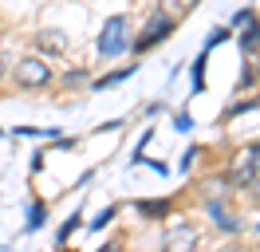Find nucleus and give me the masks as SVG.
<instances>
[{
	"label": "nucleus",
	"mask_w": 260,
	"mask_h": 252,
	"mask_svg": "<svg viewBox=\"0 0 260 252\" xmlns=\"http://www.w3.org/2000/svg\"><path fill=\"white\" fill-rule=\"evenodd\" d=\"M67 83H71V87H79V83H87V75H83V71H71V75H67Z\"/></svg>",
	"instance_id": "14"
},
{
	"label": "nucleus",
	"mask_w": 260,
	"mask_h": 252,
	"mask_svg": "<svg viewBox=\"0 0 260 252\" xmlns=\"http://www.w3.org/2000/svg\"><path fill=\"white\" fill-rule=\"evenodd\" d=\"M256 233H260V225H256Z\"/></svg>",
	"instance_id": "19"
},
{
	"label": "nucleus",
	"mask_w": 260,
	"mask_h": 252,
	"mask_svg": "<svg viewBox=\"0 0 260 252\" xmlns=\"http://www.w3.org/2000/svg\"><path fill=\"white\" fill-rule=\"evenodd\" d=\"M134 71H138V67L130 63V67H122V71H114V75L99 79V91H107V87H114V83H122V79H130V75H134Z\"/></svg>",
	"instance_id": "9"
},
{
	"label": "nucleus",
	"mask_w": 260,
	"mask_h": 252,
	"mask_svg": "<svg viewBox=\"0 0 260 252\" xmlns=\"http://www.w3.org/2000/svg\"><path fill=\"white\" fill-rule=\"evenodd\" d=\"M16 79L24 83V87H44V83L51 79V67L40 59V55H28V59L16 63Z\"/></svg>",
	"instance_id": "2"
},
{
	"label": "nucleus",
	"mask_w": 260,
	"mask_h": 252,
	"mask_svg": "<svg viewBox=\"0 0 260 252\" xmlns=\"http://www.w3.org/2000/svg\"><path fill=\"white\" fill-rule=\"evenodd\" d=\"M111 217H114V205H111V209H103V217H99V220H91V229H103V225H111Z\"/></svg>",
	"instance_id": "13"
},
{
	"label": "nucleus",
	"mask_w": 260,
	"mask_h": 252,
	"mask_svg": "<svg viewBox=\"0 0 260 252\" xmlns=\"http://www.w3.org/2000/svg\"><path fill=\"white\" fill-rule=\"evenodd\" d=\"M130 24H126V16H111L107 24H103V32H99V55H122L130 47Z\"/></svg>",
	"instance_id": "1"
},
{
	"label": "nucleus",
	"mask_w": 260,
	"mask_h": 252,
	"mask_svg": "<svg viewBox=\"0 0 260 252\" xmlns=\"http://www.w3.org/2000/svg\"><path fill=\"white\" fill-rule=\"evenodd\" d=\"M36 44H40V51H51V55L67 51V40L59 36V32H40V36H36Z\"/></svg>",
	"instance_id": "6"
},
{
	"label": "nucleus",
	"mask_w": 260,
	"mask_h": 252,
	"mask_svg": "<svg viewBox=\"0 0 260 252\" xmlns=\"http://www.w3.org/2000/svg\"><path fill=\"white\" fill-rule=\"evenodd\" d=\"M256 173H260V142L237 154V166H233V181H237V185H248Z\"/></svg>",
	"instance_id": "3"
},
{
	"label": "nucleus",
	"mask_w": 260,
	"mask_h": 252,
	"mask_svg": "<svg viewBox=\"0 0 260 252\" xmlns=\"http://www.w3.org/2000/svg\"><path fill=\"white\" fill-rule=\"evenodd\" d=\"M166 201H138V213H146V217H166Z\"/></svg>",
	"instance_id": "11"
},
{
	"label": "nucleus",
	"mask_w": 260,
	"mask_h": 252,
	"mask_svg": "<svg viewBox=\"0 0 260 252\" xmlns=\"http://www.w3.org/2000/svg\"><path fill=\"white\" fill-rule=\"evenodd\" d=\"M197 0H178V8H193Z\"/></svg>",
	"instance_id": "17"
},
{
	"label": "nucleus",
	"mask_w": 260,
	"mask_h": 252,
	"mask_svg": "<svg viewBox=\"0 0 260 252\" xmlns=\"http://www.w3.org/2000/svg\"><path fill=\"white\" fill-rule=\"evenodd\" d=\"M225 36H229V28H217V32H213V36H209V47H213V44H221Z\"/></svg>",
	"instance_id": "15"
},
{
	"label": "nucleus",
	"mask_w": 260,
	"mask_h": 252,
	"mask_svg": "<svg viewBox=\"0 0 260 252\" xmlns=\"http://www.w3.org/2000/svg\"><path fill=\"white\" fill-rule=\"evenodd\" d=\"M44 220H48V209H44V205H32V209H28V233L44 229Z\"/></svg>",
	"instance_id": "10"
},
{
	"label": "nucleus",
	"mask_w": 260,
	"mask_h": 252,
	"mask_svg": "<svg viewBox=\"0 0 260 252\" xmlns=\"http://www.w3.org/2000/svg\"><path fill=\"white\" fill-rule=\"evenodd\" d=\"M170 32H174V20H170V16H154V20L146 24V32L134 40V47H138V51H146V47H154L158 40H166Z\"/></svg>",
	"instance_id": "5"
},
{
	"label": "nucleus",
	"mask_w": 260,
	"mask_h": 252,
	"mask_svg": "<svg viewBox=\"0 0 260 252\" xmlns=\"http://www.w3.org/2000/svg\"><path fill=\"white\" fill-rule=\"evenodd\" d=\"M193 244H197L193 225H174V229H166V236H162L166 252H193Z\"/></svg>",
	"instance_id": "4"
},
{
	"label": "nucleus",
	"mask_w": 260,
	"mask_h": 252,
	"mask_svg": "<svg viewBox=\"0 0 260 252\" xmlns=\"http://www.w3.org/2000/svg\"><path fill=\"white\" fill-rule=\"evenodd\" d=\"M248 185H252V201L260 205V177H252V181H248Z\"/></svg>",
	"instance_id": "16"
},
{
	"label": "nucleus",
	"mask_w": 260,
	"mask_h": 252,
	"mask_svg": "<svg viewBox=\"0 0 260 252\" xmlns=\"http://www.w3.org/2000/svg\"><path fill=\"white\" fill-rule=\"evenodd\" d=\"M241 47H244V51H256V47H260V24L248 20V28H244V36H241Z\"/></svg>",
	"instance_id": "8"
},
{
	"label": "nucleus",
	"mask_w": 260,
	"mask_h": 252,
	"mask_svg": "<svg viewBox=\"0 0 260 252\" xmlns=\"http://www.w3.org/2000/svg\"><path fill=\"white\" fill-rule=\"evenodd\" d=\"M209 213H213V220H217V229H225V233H237V229H241V220L229 217L221 205H209Z\"/></svg>",
	"instance_id": "7"
},
{
	"label": "nucleus",
	"mask_w": 260,
	"mask_h": 252,
	"mask_svg": "<svg viewBox=\"0 0 260 252\" xmlns=\"http://www.w3.org/2000/svg\"><path fill=\"white\" fill-rule=\"evenodd\" d=\"M103 252H118V244H107V248H103Z\"/></svg>",
	"instance_id": "18"
},
{
	"label": "nucleus",
	"mask_w": 260,
	"mask_h": 252,
	"mask_svg": "<svg viewBox=\"0 0 260 252\" xmlns=\"http://www.w3.org/2000/svg\"><path fill=\"white\" fill-rule=\"evenodd\" d=\"M79 220H83V213H71V220H67L63 229H59V244H67V236L75 233V225H79Z\"/></svg>",
	"instance_id": "12"
}]
</instances>
